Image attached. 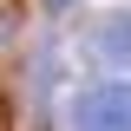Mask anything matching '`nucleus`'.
Returning a JSON list of instances; mask_svg holds the SVG:
<instances>
[{
  "mask_svg": "<svg viewBox=\"0 0 131 131\" xmlns=\"http://www.w3.org/2000/svg\"><path fill=\"white\" fill-rule=\"evenodd\" d=\"M0 131H7V105H0Z\"/></svg>",
  "mask_w": 131,
  "mask_h": 131,
  "instance_id": "4",
  "label": "nucleus"
},
{
  "mask_svg": "<svg viewBox=\"0 0 131 131\" xmlns=\"http://www.w3.org/2000/svg\"><path fill=\"white\" fill-rule=\"evenodd\" d=\"M85 52L105 66H131V7H112L85 26Z\"/></svg>",
  "mask_w": 131,
  "mask_h": 131,
  "instance_id": "2",
  "label": "nucleus"
},
{
  "mask_svg": "<svg viewBox=\"0 0 131 131\" xmlns=\"http://www.w3.org/2000/svg\"><path fill=\"white\" fill-rule=\"evenodd\" d=\"M46 7H72V0H46Z\"/></svg>",
  "mask_w": 131,
  "mask_h": 131,
  "instance_id": "3",
  "label": "nucleus"
},
{
  "mask_svg": "<svg viewBox=\"0 0 131 131\" xmlns=\"http://www.w3.org/2000/svg\"><path fill=\"white\" fill-rule=\"evenodd\" d=\"M72 131H131V85L98 79L72 98Z\"/></svg>",
  "mask_w": 131,
  "mask_h": 131,
  "instance_id": "1",
  "label": "nucleus"
}]
</instances>
